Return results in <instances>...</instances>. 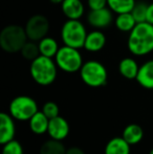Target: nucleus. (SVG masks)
<instances>
[{
	"instance_id": "obj_3",
	"label": "nucleus",
	"mask_w": 153,
	"mask_h": 154,
	"mask_svg": "<svg viewBox=\"0 0 153 154\" xmlns=\"http://www.w3.org/2000/svg\"><path fill=\"white\" fill-rule=\"evenodd\" d=\"M27 41L29 38L24 26L8 24L0 31V48L8 54L20 53Z\"/></svg>"
},
{
	"instance_id": "obj_17",
	"label": "nucleus",
	"mask_w": 153,
	"mask_h": 154,
	"mask_svg": "<svg viewBox=\"0 0 153 154\" xmlns=\"http://www.w3.org/2000/svg\"><path fill=\"white\" fill-rule=\"evenodd\" d=\"M130 144L121 137H113L107 143L104 154H130Z\"/></svg>"
},
{
	"instance_id": "obj_5",
	"label": "nucleus",
	"mask_w": 153,
	"mask_h": 154,
	"mask_svg": "<svg viewBox=\"0 0 153 154\" xmlns=\"http://www.w3.org/2000/svg\"><path fill=\"white\" fill-rule=\"evenodd\" d=\"M87 32L85 25L81 20L67 19L62 25L60 36L63 45L81 49L84 47Z\"/></svg>"
},
{
	"instance_id": "obj_11",
	"label": "nucleus",
	"mask_w": 153,
	"mask_h": 154,
	"mask_svg": "<svg viewBox=\"0 0 153 154\" xmlns=\"http://www.w3.org/2000/svg\"><path fill=\"white\" fill-rule=\"evenodd\" d=\"M47 133L50 136V138L63 140L69 134V124L62 116H56V118L49 120Z\"/></svg>"
},
{
	"instance_id": "obj_29",
	"label": "nucleus",
	"mask_w": 153,
	"mask_h": 154,
	"mask_svg": "<svg viewBox=\"0 0 153 154\" xmlns=\"http://www.w3.org/2000/svg\"><path fill=\"white\" fill-rule=\"evenodd\" d=\"M66 154H85V152L79 147H70L66 150Z\"/></svg>"
},
{
	"instance_id": "obj_8",
	"label": "nucleus",
	"mask_w": 153,
	"mask_h": 154,
	"mask_svg": "<svg viewBox=\"0 0 153 154\" xmlns=\"http://www.w3.org/2000/svg\"><path fill=\"white\" fill-rule=\"evenodd\" d=\"M24 29L29 40L38 42L44 37L48 36L50 23L44 15L36 14L29 17L25 23Z\"/></svg>"
},
{
	"instance_id": "obj_24",
	"label": "nucleus",
	"mask_w": 153,
	"mask_h": 154,
	"mask_svg": "<svg viewBox=\"0 0 153 154\" xmlns=\"http://www.w3.org/2000/svg\"><path fill=\"white\" fill-rule=\"evenodd\" d=\"M147 10H148V4L145 2H136L131 11V14L133 15L135 21L137 23L139 22H145L147 19Z\"/></svg>"
},
{
	"instance_id": "obj_27",
	"label": "nucleus",
	"mask_w": 153,
	"mask_h": 154,
	"mask_svg": "<svg viewBox=\"0 0 153 154\" xmlns=\"http://www.w3.org/2000/svg\"><path fill=\"white\" fill-rule=\"evenodd\" d=\"M89 11L101 10L107 6V0H86Z\"/></svg>"
},
{
	"instance_id": "obj_6",
	"label": "nucleus",
	"mask_w": 153,
	"mask_h": 154,
	"mask_svg": "<svg viewBox=\"0 0 153 154\" xmlns=\"http://www.w3.org/2000/svg\"><path fill=\"white\" fill-rule=\"evenodd\" d=\"M60 70L67 73L78 72L84 64L83 57L79 48L63 45L60 46L56 57L54 58Z\"/></svg>"
},
{
	"instance_id": "obj_15",
	"label": "nucleus",
	"mask_w": 153,
	"mask_h": 154,
	"mask_svg": "<svg viewBox=\"0 0 153 154\" xmlns=\"http://www.w3.org/2000/svg\"><path fill=\"white\" fill-rule=\"evenodd\" d=\"M139 65L132 57H125L118 63V71L121 75L127 80H135L139 73Z\"/></svg>"
},
{
	"instance_id": "obj_20",
	"label": "nucleus",
	"mask_w": 153,
	"mask_h": 154,
	"mask_svg": "<svg viewBox=\"0 0 153 154\" xmlns=\"http://www.w3.org/2000/svg\"><path fill=\"white\" fill-rule=\"evenodd\" d=\"M134 17L131 13L118 14L115 18V26L121 32H130L136 25Z\"/></svg>"
},
{
	"instance_id": "obj_30",
	"label": "nucleus",
	"mask_w": 153,
	"mask_h": 154,
	"mask_svg": "<svg viewBox=\"0 0 153 154\" xmlns=\"http://www.w3.org/2000/svg\"><path fill=\"white\" fill-rule=\"evenodd\" d=\"M49 1H50L51 3H54V4H60V5H61V4L63 3L64 0H49Z\"/></svg>"
},
{
	"instance_id": "obj_4",
	"label": "nucleus",
	"mask_w": 153,
	"mask_h": 154,
	"mask_svg": "<svg viewBox=\"0 0 153 154\" xmlns=\"http://www.w3.org/2000/svg\"><path fill=\"white\" fill-rule=\"evenodd\" d=\"M79 73L83 83L89 87H102L106 85L108 80L107 68L103 63L96 60H88L84 62Z\"/></svg>"
},
{
	"instance_id": "obj_25",
	"label": "nucleus",
	"mask_w": 153,
	"mask_h": 154,
	"mask_svg": "<svg viewBox=\"0 0 153 154\" xmlns=\"http://www.w3.org/2000/svg\"><path fill=\"white\" fill-rule=\"evenodd\" d=\"M1 154H23V148L18 140H13L3 145Z\"/></svg>"
},
{
	"instance_id": "obj_13",
	"label": "nucleus",
	"mask_w": 153,
	"mask_h": 154,
	"mask_svg": "<svg viewBox=\"0 0 153 154\" xmlns=\"http://www.w3.org/2000/svg\"><path fill=\"white\" fill-rule=\"evenodd\" d=\"M61 11L66 19L81 20L85 14V4L82 0H64L61 4Z\"/></svg>"
},
{
	"instance_id": "obj_2",
	"label": "nucleus",
	"mask_w": 153,
	"mask_h": 154,
	"mask_svg": "<svg viewBox=\"0 0 153 154\" xmlns=\"http://www.w3.org/2000/svg\"><path fill=\"white\" fill-rule=\"evenodd\" d=\"M58 69V65L54 58L40 55L35 60L31 61L29 75L39 85L48 86L57 79Z\"/></svg>"
},
{
	"instance_id": "obj_7",
	"label": "nucleus",
	"mask_w": 153,
	"mask_h": 154,
	"mask_svg": "<svg viewBox=\"0 0 153 154\" xmlns=\"http://www.w3.org/2000/svg\"><path fill=\"white\" fill-rule=\"evenodd\" d=\"M8 111L15 120L29 121L39 111L38 104L29 95H19L11 101Z\"/></svg>"
},
{
	"instance_id": "obj_18",
	"label": "nucleus",
	"mask_w": 153,
	"mask_h": 154,
	"mask_svg": "<svg viewBox=\"0 0 153 154\" xmlns=\"http://www.w3.org/2000/svg\"><path fill=\"white\" fill-rule=\"evenodd\" d=\"M38 45H39V51H40V55L45 56V57H48V58H55L60 48L58 41L55 38L49 36L44 37L40 41H38Z\"/></svg>"
},
{
	"instance_id": "obj_22",
	"label": "nucleus",
	"mask_w": 153,
	"mask_h": 154,
	"mask_svg": "<svg viewBox=\"0 0 153 154\" xmlns=\"http://www.w3.org/2000/svg\"><path fill=\"white\" fill-rule=\"evenodd\" d=\"M66 150L62 140L50 138L40 147V154H66Z\"/></svg>"
},
{
	"instance_id": "obj_26",
	"label": "nucleus",
	"mask_w": 153,
	"mask_h": 154,
	"mask_svg": "<svg viewBox=\"0 0 153 154\" xmlns=\"http://www.w3.org/2000/svg\"><path fill=\"white\" fill-rule=\"evenodd\" d=\"M42 112L49 119V120H51V119L59 116V112H60L59 106H58L55 102H51V101L46 102L42 107Z\"/></svg>"
},
{
	"instance_id": "obj_1",
	"label": "nucleus",
	"mask_w": 153,
	"mask_h": 154,
	"mask_svg": "<svg viewBox=\"0 0 153 154\" xmlns=\"http://www.w3.org/2000/svg\"><path fill=\"white\" fill-rule=\"evenodd\" d=\"M127 48L135 57H144L153 51V24L147 22L136 23L128 34Z\"/></svg>"
},
{
	"instance_id": "obj_14",
	"label": "nucleus",
	"mask_w": 153,
	"mask_h": 154,
	"mask_svg": "<svg viewBox=\"0 0 153 154\" xmlns=\"http://www.w3.org/2000/svg\"><path fill=\"white\" fill-rule=\"evenodd\" d=\"M136 82L146 89H153V59L144 62L139 66Z\"/></svg>"
},
{
	"instance_id": "obj_28",
	"label": "nucleus",
	"mask_w": 153,
	"mask_h": 154,
	"mask_svg": "<svg viewBox=\"0 0 153 154\" xmlns=\"http://www.w3.org/2000/svg\"><path fill=\"white\" fill-rule=\"evenodd\" d=\"M146 21L153 24V2L148 4V10H147V19Z\"/></svg>"
},
{
	"instance_id": "obj_31",
	"label": "nucleus",
	"mask_w": 153,
	"mask_h": 154,
	"mask_svg": "<svg viewBox=\"0 0 153 154\" xmlns=\"http://www.w3.org/2000/svg\"><path fill=\"white\" fill-rule=\"evenodd\" d=\"M149 154H153V148L151 149V151H150V152H149Z\"/></svg>"
},
{
	"instance_id": "obj_12",
	"label": "nucleus",
	"mask_w": 153,
	"mask_h": 154,
	"mask_svg": "<svg viewBox=\"0 0 153 154\" xmlns=\"http://www.w3.org/2000/svg\"><path fill=\"white\" fill-rule=\"evenodd\" d=\"M16 126L14 118L11 114L1 112L0 113V144L4 145L15 140Z\"/></svg>"
},
{
	"instance_id": "obj_16",
	"label": "nucleus",
	"mask_w": 153,
	"mask_h": 154,
	"mask_svg": "<svg viewBox=\"0 0 153 154\" xmlns=\"http://www.w3.org/2000/svg\"><path fill=\"white\" fill-rule=\"evenodd\" d=\"M29 129L33 133L41 135V134L47 133L49 125V119L43 113L42 111H38L36 114L32 116V119L29 121Z\"/></svg>"
},
{
	"instance_id": "obj_21",
	"label": "nucleus",
	"mask_w": 153,
	"mask_h": 154,
	"mask_svg": "<svg viewBox=\"0 0 153 154\" xmlns=\"http://www.w3.org/2000/svg\"><path fill=\"white\" fill-rule=\"evenodd\" d=\"M135 3H136L135 0H107V6L115 15L131 13Z\"/></svg>"
},
{
	"instance_id": "obj_10",
	"label": "nucleus",
	"mask_w": 153,
	"mask_h": 154,
	"mask_svg": "<svg viewBox=\"0 0 153 154\" xmlns=\"http://www.w3.org/2000/svg\"><path fill=\"white\" fill-rule=\"evenodd\" d=\"M106 42V36L102 29H93L87 32L83 48L88 53H99L105 47Z\"/></svg>"
},
{
	"instance_id": "obj_23",
	"label": "nucleus",
	"mask_w": 153,
	"mask_h": 154,
	"mask_svg": "<svg viewBox=\"0 0 153 154\" xmlns=\"http://www.w3.org/2000/svg\"><path fill=\"white\" fill-rule=\"evenodd\" d=\"M20 54L25 60H29V61L35 60L36 58L40 56L38 42L29 40L24 45H23L22 49L20 51Z\"/></svg>"
},
{
	"instance_id": "obj_19",
	"label": "nucleus",
	"mask_w": 153,
	"mask_h": 154,
	"mask_svg": "<svg viewBox=\"0 0 153 154\" xmlns=\"http://www.w3.org/2000/svg\"><path fill=\"white\" fill-rule=\"evenodd\" d=\"M123 138L130 145H136L142 142L144 137V130L137 124H130L126 126L122 134Z\"/></svg>"
},
{
	"instance_id": "obj_9",
	"label": "nucleus",
	"mask_w": 153,
	"mask_h": 154,
	"mask_svg": "<svg viewBox=\"0 0 153 154\" xmlns=\"http://www.w3.org/2000/svg\"><path fill=\"white\" fill-rule=\"evenodd\" d=\"M115 13L108 8H101V10H93L89 11L87 14V23L96 29H105L110 26L112 23H115V18L113 16Z\"/></svg>"
}]
</instances>
